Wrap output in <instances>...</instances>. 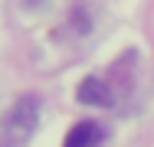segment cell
I'll use <instances>...</instances> for the list:
<instances>
[{"mask_svg": "<svg viewBox=\"0 0 154 147\" xmlns=\"http://www.w3.org/2000/svg\"><path fill=\"white\" fill-rule=\"evenodd\" d=\"M36 118H39V105L33 95H23L10 105V111L3 118V128H0V147H26V141L33 137V128H36Z\"/></svg>", "mask_w": 154, "mask_h": 147, "instance_id": "obj_1", "label": "cell"}, {"mask_svg": "<svg viewBox=\"0 0 154 147\" xmlns=\"http://www.w3.org/2000/svg\"><path fill=\"white\" fill-rule=\"evenodd\" d=\"M75 98H79L82 105H95V108H108V105H112V92H108V85H105L102 79H95V75L82 79Z\"/></svg>", "mask_w": 154, "mask_h": 147, "instance_id": "obj_2", "label": "cell"}, {"mask_svg": "<svg viewBox=\"0 0 154 147\" xmlns=\"http://www.w3.org/2000/svg\"><path fill=\"white\" fill-rule=\"evenodd\" d=\"M102 137H105L102 124H95V121H79V124H72V131L66 134V144L62 147H95V144H102Z\"/></svg>", "mask_w": 154, "mask_h": 147, "instance_id": "obj_3", "label": "cell"}]
</instances>
